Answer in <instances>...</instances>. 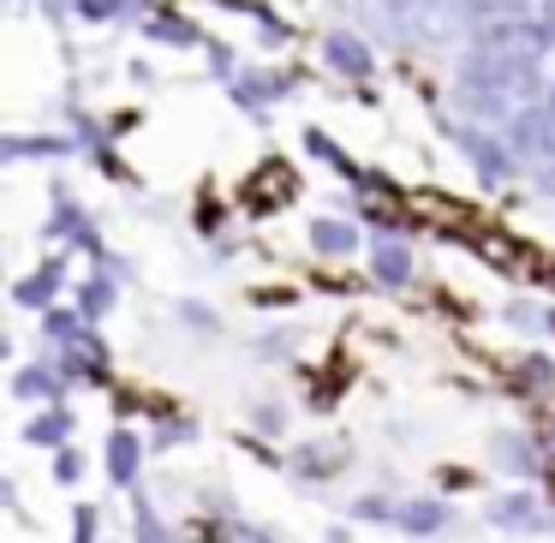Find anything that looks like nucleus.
Instances as JSON below:
<instances>
[{
    "mask_svg": "<svg viewBox=\"0 0 555 543\" xmlns=\"http://www.w3.org/2000/svg\"><path fill=\"white\" fill-rule=\"evenodd\" d=\"M371 269H376V281H388V287H406V275H412V257H406V245H400V240H376V257H371Z\"/></svg>",
    "mask_w": 555,
    "mask_h": 543,
    "instance_id": "1",
    "label": "nucleus"
},
{
    "mask_svg": "<svg viewBox=\"0 0 555 543\" xmlns=\"http://www.w3.org/2000/svg\"><path fill=\"white\" fill-rule=\"evenodd\" d=\"M328 66H340V73L364 78V73H371V54H364L359 37H328Z\"/></svg>",
    "mask_w": 555,
    "mask_h": 543,
    "instance_id": "2",
    "label": "nucleus"
},
{
    "mask_svg": "<svg viewBox=\"0 0 555 543\" xmlns=\"http://www.w3.org/2000/svg\"><path fill=\"white\" fill-rule=\"evenodd\" d=\"M108 471H114V483H132V471H138V436H132V430H114V442H108Z\"/></svg>",
    "mask_w": 555,
    "mask_h": 543,
    "instance_id": "3",
    "label": "nucleus"
},
{
    "mask_svg": "<svg viewBox=\"0 0 555 543\" xmlns=\"http://www.w3.org/2000/svg\"><path fill=\"white\" fill-rule=\"evenodd\" d=\"M311 245H317L323 257H347V251H352V228H347V221H317V228H311Z\"/></svg>",
    "mask_w": 555,
    "mask_h": 543,
    "instance_id": "4",
    "label": "nucleus"
},
{
    "mask_svg": "<svg viewBox=\"0 0 555 543\" xmlns=\"http://www.w3.org/2000/svg\"><path fill=\"white\" fill-rule=\"evenodd\" d=\"M54 287H61V263H49V269H37V275L18 287V305H49L54 299Z\"/></svg>",
    "mask_w": 555,
    "mask_h": 543,
    "instance_id": "5",
    "label": "nucleus"
},
{
    "mask_svg": "<svg viewBox=\"0 0 555 543\" xmlns=\"http://www.w3.org/2000/svg\"><path fill=\"white\" fill-rule=\"evenodd\" d=\"M66 430H73V418H66V412H49V418H37L25 436H30V442L49 448V442H66Z\"/></svg>",
    "mask_w": 555,
    "mask_h": 543,
    "instance_id": "6",
    "label": "nucleus"
},
{
    "mask_svg": "<svg viewBox=\"0 0 555 543\" xmlns=\"http://www.w3.org/2000/svg\"><path fill=\"white\" fill-rule=\"evenodd\" d=\"M495 519H502V526H526V531H538V514H531V495H507V502L495 507Z\"/></svg>",
    "mask_w": 555,
    "mask_h": 543,
    "instance_id": "7",
    "label": "nucleus"
},
{
    "mask_svg": "<svg viewBox=\"0 0 555 543\" xmlns=\"http://www.w3.org/2000/svg\"><path fill=\"white\" fill-rule=\"evenodd\" d=\"M78 305H85V316H102V311L114 305V287H108L102 275H90V281H85V293H78Z\"/></svg>",
    "mask_w": 555,
    "mask_h": 543,
    "instance_id": "8",
    "label": "nucleus"
},
{
    "mask_svg": "<svg viewBox=\"0 0 555 543\" xmlns=\"http://www.w3.org/2000/svg\"><path fill=\"white\" fill-rule=\"evenodd\" d=\"M466 156L478 161V168L490 173V180H502V156H495V150H490V138H472V144H466Z\"/></svg>",
    "mask_w": 555,
    "mask_h": 543,
    "instance_id": "9",
    "label": "nucleus"
},
{
    "mask_svg": "<svg viewBox=\"0 0 555 543\" xmlns=\"http://www.w3.org/2000/svg\"><path fill=\"white\" fill-rule=\"evenodd\" d=\"M54 388H61V383H54L49 371H25V376H18V395H25V400H37V395H54Z\"/></svg>",
    "mask_w": 555,
    "mask_h": 543,
    "instance_id": "10",
    "label": "nucleus"
},
{
    "mask_svg": "<svg viewBox=\"0 0 555 543\" xmlns=\"http://www.w3.org/2000/svg\"><path fill=\"white\" fill-rule=\"evenodd\" d=\"M400 519H406V531H436V526H442V507H406V514H400Z\"/></svg>",
    "mask_w": 555,
    "mask_h": 543,
    "instance_id": "11",
    "label": "nucleus"
},
{
    "mask_svg": "<svg viewBox=\"0 0 555 543\" xmlns=\"http://www.w3.org/2000/svg\"><path fill=\"white\" fill-rule=\"evenodd\" d=\"M305 144H311V156H323V161H335V168H340V173H352V161H347V156H340V150H335V144H328V138H323V132H311V138H305Z\"/></svg>",
    "mask_w": 555,
    "mask_h": 543,
    "instance_id": "12",
    "label": "nucleus"
},
{
    "mask_svg": "<svg viewBox=\"0 0 555 543\" xmlns=\"http://www.w3.org/2000/svg\"><path fill=\"white\" fill-rule=\"evenodd\" d=\"M138 543H168V531L156 526V514H150V507H138Z\"/></svg>",
    "mask_w": 555,
    "mask_h": 543,
    "instance_id": "13",
    "label": "nucleus"
},
{
    "mask_svg": "<svg viewBox=\"0 0 555 543\" xmlns=\"http://www.w3.org/2000/svg\"><path fill=\"white\" fill-rule=\"evenodd\" d=\"M78 13L85 18H114L120 13V0H78Z\"/></svg>",
    "mask_w": 555,
    "mask_h": 543,
    "instance_id": "14",
    "label": "nucleus"
},
{
    "mask_svg": "<svg viewBox=\"0 0 555 543\" xmlns=\"http://www.w3.org/2000/svg\"><path fill=\"white\" fill-rule=\"evenodd\" d=\"M150 37H173V42H192V30H185V25H173V18H156V25H150Z\"/></svg>",
    "mask_w": 555,
    "mask_h": 543,
    "instance_id": "15",
    "label": "nucleus"
},
{
    "mask_svg": "<svg viewBox=\"0 0 555 543\" xmlns=\"http://www.w3.org/2000/svg\"><path fill=\"white\" fill-rule=\"evenodd\" d=\"M54 471H61V483H73L78 478V454H61V460H54Z\"/></svg>",
    "mask_w": 555,
    "mask_h": 543,
    "instance_id": "16",
    "label": "nucleus"
},
{
    "mask_svg": "<svg viewBox=\"0 0 555 543\" xmlns=\"http://www.w3.org/2000/svg\"><path fill=\"white\" fill-rule=\"evenodd\" d=\"M90 531H96V514H90V507H78V543H90Z\"/></svg>",
    "mask_w": 555,
    "mask_h": 543,
    "instance_id": "17",
    "label": "nucleus"
},
{
    "mask_svg": "<svg viewBox=\"0 0 555 543\" xmlns=\"http://www.w3.org/2000/svg\"><path fill=\"white\" fill-rule=\"evenodd\" d=\"M490 7H514V0H490Z\"/></svg>",
    "mask_w": 555,
    "mask_h": 543,
    "instance_id": "18",
    "label": "nucleus"
}]
</instances>
